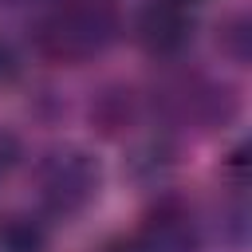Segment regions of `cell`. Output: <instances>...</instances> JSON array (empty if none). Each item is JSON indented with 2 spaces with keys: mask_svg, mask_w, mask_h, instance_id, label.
I'll return each instance as SVG.
<instances>
[{
  "mask_svg": "<svg viewBox=\"0 0 252 252\" xmlns=\"http://www.w3.org/2000/svg\"><path fill=\"white\" fill-rule=\"evenodd\" d=\"M118 32L122 12L114 0H55L35 28V47L55 63H83L102 55Z\"/></svg>",
  "mask_w": 252,
  "mask_h": 252,
  "instance_id": "cell-1",
  "label": "cell"
},
{
  "mask_svg": "<svg viewBox=\"0 0 252 252\" xmlns=\"http://www.w3.org/2000/svg\"><path fill=\"white\" fill-rule=\"evenodd\" d=\"M35 189L39 201L51 217H79L94 205L98 189H102V169L98 161L79 150V146H59L47 158H39L35 165Z\"/></svg>",
  "mask_w": 252,
  "mask_h": 252,
  "instance_id": "cell-2",
  "label": "cell"
},
{
  "mask_svg": "<svg viewBox=\"0 0 252 252\" xmlns=\"http://www.w3.org/2000/svg\"><path fill=\"white\" fill-rule=\"evenodd\" d=\"M134 236H138L142 252H201V224L193 220L189 205L177 197H161L146 213V220Z\"/></svg>",
  "mask_w": 252,
  "mask_h": 252,
  "instance_id": "cell-3",
  "label": "cell"
},
{
  "mask_svg": "<svg viewBox=\"0 0 252 252\" xmlns=\"http://www.w3.org/2000/svg\"><path fill=\"white\" fill-rule=\"evenodd\" d=\"M134 32H138V43L150 55L173 59L193 43V12L181 8V4H169V0H150L138 12Z\"/></svg>",
  "mask_w": 252,
  "mask_h": 252,
  "instance_id": "cell-4",
  "label": "cell"
},
{
  "mask_svg": "<svg viewBox=\"0 0 252 252\" xmlns=\"http://www.w3.org/2000/svg\"><path fill=\"white\" fill-rule=\"evenodd\" d=\"M0 252H47V228L28 213L0 217Z\"/></svg>",
  "mask_w": 252,
  "mask_h": 252,
  "instance_id": "cell-5",
  "label": "cell"
},
{
  "mask_svg": "<svg viewBox=\"0 0 252 252\" xmlns=\"http://www.w3.org/2000/svg\"><path fill=\"white\" fill-rule=\"evenodd\" d=\"M217 43L232 63H248V16H228Z\"/></svg>",
  "mask_w": 252,
  "mask_h": 252,
  "instance_id": "cell-6",
  "label": "cell"
},
{
  "mask_svg": "<svg viewBox=\"0 0 252 252\" xmlns=\"http://www.w3.org/2000/svg\"><path fill=\"white\" fill-rule=\"evenodd\" d=\"M126 94H130V91H126ZM126 94H122V91H118V94H102L98 106L91 110V118H94L106 134H114V126H126V122H130V98H126Z\"/></svg>",
  "mask_w": 252,
  "mask_h": 252,
  "instance_id": "cell-7",
  "label": "cell"
},
{
  "mask_svg": "<svg viewBox=\"0 0 252 252\" xmlns=\"http://www.w3.org/2000/svg\"><path fill=\"white\" fill-rule=\"evenodd\" d=\"M20 158H24V146H20V138L12 134V130H4L0 126V181L20 165Z\"/></svg>",
  "mask_w": 252,
  "mask_h": 252,
  "instance_id": "cell-8",
  "label": "cell"
},
{
  "mask_svg": "<svg viewBox=\"0 0 252 252\" xmlns=\"http://www.w3.org/2000/svg\"><path fill=\"white\" fill-rule=\"evenodd\" d=\"M20 71H24L20 51H16L8 39H0V87H12V83L20 79Z\"/></svg>",
  "mask_w": 252,
  "mask_h": 252,
  "instance_id": "cell-9",
  "label": "cell"
},
{
  "mask_svg": "<svg viewBox=\"0 0 252 252\" xmlns=\"http://www.w3.org/2000/svg\"><path fill=\"white\" fill-rule=\"evenodd\" d=\"M102 252H142V244H138V236H114L102 244Z\"/></svg>",
  "mask_w": 252,
  "mask_h": 252,
  "instance_id": "cell-10",
  "label": "cell"
},
{
  "mask_svg": "<svg viewBox=\"0 0 252 252\" xmlns=\"http://www.w3.org/2000/svg\"><path fill=\"white\" fill-rule=\"evenodd\" d=\"M8 8H32V4H55V0H0Z\"/></svg>",
  "mask_w": 252,
  "mask_h": 252,
  "instance_id": "cell-11",
  "label": "cell"
},
{
  "mask_svg": "<svg viewBox=\"0 0 252 252\" xmlns=\"http://www.w3.org/2000/svg\"><path fill=\"white\" fill-rule=\"evenodd\" d=\"M169 4H181V8H193V4H201V0H169Z\"/></svg>",
  "mask_w": 252,
  "mask_h": 252,
  "instance_id": "cell-12",
  "label": "cell"
}]
</instances>
